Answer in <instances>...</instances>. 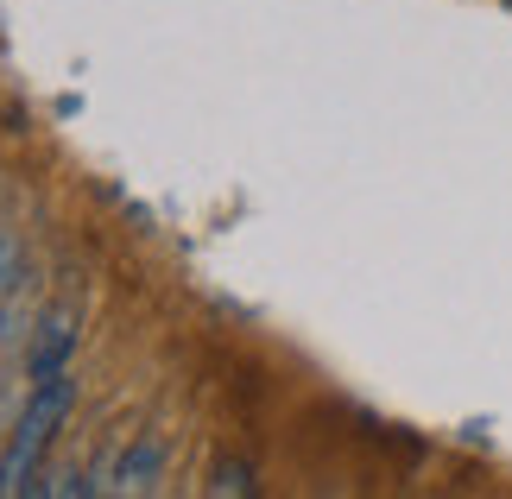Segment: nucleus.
I'll return each mask as SVG.
<instances>
[{
	"instance_id": "nucleus-2",
	"label": "nucleus",
	"mask_w": 512,
	"mask_h": 499,
	"mask_svg": "<svg viewBox=\"0 0 512 499\" xmlns=\"http://www.w3.org/2000/svg\"><path fill=\"white\" fill-rule=\"evenodd\" d=\"M70 354H76V316L57 304L45 323H38V342H32V354H26L32 386H38V379H51V373H70Z\"/></svg>"
},
{
	"instance_id": "nucleus-4",
	"label": "nucleus",
	"mask_w": 512,
	"mask_h": 499,
	"mask_svg": "<svg viewBox=\"0 0 512 499\" xmlns=\"http://www.w3.org/2000/svg\"><path fill=\"white\" fill-rule=\"evenodd\" d=\"M209 493H253V474L241 462H222V468H215V481H209Z\"/></svg>"
},
{
	"instance_id": "nucleus-3",
	"label": "nucleus",
	"mask_w": 512,
	"mask_h": 499,
	"mask_svg": "<svg viewBox=\"0 0 512 499\" xmlns=\"http://www.w3.org/2000/svg\"><path fill=\"white\" fill-rule=\"evenodd\" d=\"M152 468H159V449H152V443H133V449L121 455V487H146Z\"/></svg>"
},
{
	"instance_id": "nucleus-5",
	"label": "nucleus",
	"mask_w": 512,
	"mask_h": 499,
	"mask_svg": "<svg viewBox=\"0 0 512 499\" xmlns=\"http://www.w3.org/2000/svg\"><path fill=\"white\" fill-rule=\"evenodd\" d=\"M13 278H19V247H13V234L0 228V291H7Z\"/></svg>"
},
{
	"instance_id": "nucleus-1",
	"label": "nucleus",
	"mask_w": 512,
	"mask_h": 499,
	"mask_svg": "<svg viewBox=\"0 0 512 499\" xmlns=\"http://www.w3.org/2000/svg\"><path fill=\"white\" fill-rule=\"evenodd\" d=\"M70 411H76V373H51V379H38V386H32L26 411H19L13 443L0 449V499L38 487V462H45L51 436H57V424H64Z\"/></svg>"
}]
</instances>
